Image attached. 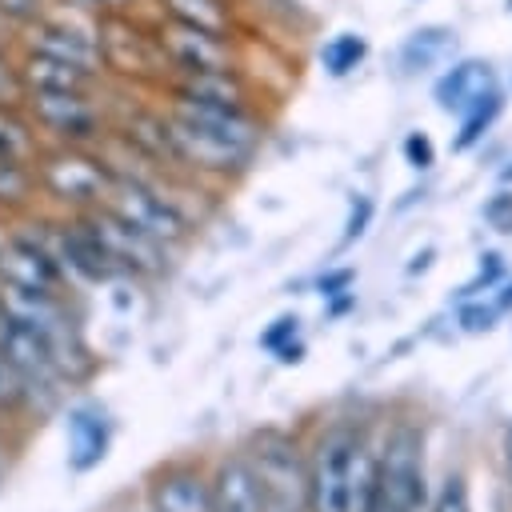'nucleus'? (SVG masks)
<instances>
[{"mask_svg": "<svg viewBox=\"0 0 512 512\" xmlns=\"http://www.w3.org/2000/svg\"><path fill=\"white\" fill-rule=\"evenodd\" d=\"M424 440L416 428H396L372 468V492L364 512H424Z\"/></svg>", "mask_w": 512, "mask_h": 512, "instance_id": "obj_1", "label": "nucleus"}, {"mask_svg": "<svg viewBox=\"0 0 512 512\" xmlns=\"http://www.w3.org/2000/svg\"><path fill=\"white\" fill-rule=\"evenodd\" d=\"M360 456V436L352 428H332L320 436L308 464V508L312 512H352V472Z\"/></svg>", "mask_w": 512, "mask_h": 512, "instance_id": "obj_2", "label": "nucleus"}, {"mask_svg": "<svg viewBox=\"0 0 512 512\" xmlns=\"http://www.w3.org/2000/svg\"><path fill=\"white\" fill-rule=\"evenodd\" d=\"M252 472L268 512H300L308 504V468L296 456V444L280 432H260L252 444Z\"/></svg>", "mask_w": 512, "mask_h": 512, "instance_id": "obj_3", "label": "nucleus"}, {"mask_svg": "<svg viewBox=\"0 0 512 512\" xmlns=\"http://www.w3.org/2000/svg\"><path fill=\"white\" fill-rule=\"evenodd\" d=\"M96 44H100V64L124 76H160L168 68L156 32L140 28L124 12H100L96 16Z\"/></svg>", "mask_w": 512, "mask_h": 512, "instance_id": "obj_4", "label": "nucleus"}, {"mask_svg": "<svg viewBox=\"0 0 512 512\" xmlns=\"http://www.w3.org/2000/svg\"><path fill=\"white\" fill-rule=\"evenodd\" d=\"M24 48L32 52H44V56H56V60H68L84 72H104L100 64V44H96V20L80 24V20H68L60 12H44L36 24L24 28Z\"/></svg>", "mask_w": 512, "mask_h": 512, "instance_id": "obj_5", "label": "nucleus"}, {"mask_svg": "<svg viewBox=\"0 0 512 512\" xmlns=\"http://www.w3.org/2000/svg\"><path fill=\"white\" fill-rule=\"evenodd\" d=\"M156 32V44L176 72H228L232 68V44L220 32H204L180 20H164Z\"/></svg>", "mask_w": 512, "mask_h": 512, "instance_id": "obj_6", "label": "nucleus"}, {"mask_svg": "<svg viewBox=\"0 0 512 512\" xmlns=\"http://www.w3.org/2000/svg\"><path fill=\"white\" fill-rule=\"evenodd\" d=\"M108 192H112V204L108 208L120 212L132 228H140L156 244H172V240H180L188 232L180 208L172 200H164L160 192H152L148 184H140V180H112Z\"/></svg>", "mask_w": 512, "mask_h": 512, "instance_id": "obj_7", "label": "nucleus"}, {"mask_svg": "<svg viewBox=\"0 0 512 512\" xmlns=\"http://www.w3.org/2000/svg\"><path fill=\"white\" fill-rule=\"evenodd\" d=\"M40 180L52 196L68 200V204H96L108 188H112V176L100 160L76 152V148H60V152H48L40 160Z\"/></svg>", "mask_w": 512, "mask_h": 512, "instance_id": "obj_8", "label": "nucleus"}, {"mask_svg": "<svg viewBox=\"0 0 512 512\" xmlns=\"http://www.w3.org/2000/svg\"><path fill=\"white\" fill-rule=\"evenodd\" d=\"M24 104H28L32 124L56 132L68 144L92 140L100 128V116H96L88 92H24Z\"/></svg>", "mask_w": 512, "mask_h": 512, "instance_id": "obj_9", "label": "nucleus"}, {"mask_svg": "<svg viewBox=\"0 0 512 512\" xmlns=\"http://www.w3.org/2000/svg\"><path fill=\"white\" fill-rule=\"evenodd\" d=\"M84 224L100 236V244L120 260L124 272H156L160 268V244L152 236H144L140 228H132L120 212H112L108 204L92 216H84Z\"/></svg>", "mask_w": 512, "mask_h": 512, "instance_id": "obj_10", "label": "nucleus"}, {"mask_svg": "<svg viewBox=\"0 0 512 512\" xmlns=\"http://www.w3.org/2000/svg\"><path fill=\"white\" fill-rule=\"evenodd\" d=\"M0 356L24 376V384H32V380H36V384H48L52 372L60 368L52 340H48L44 332H36L32 324L8 316V312H4V320H0Z\"/></svg>", "mask_w": 512, "mask_h": 512, "instance_id": "obj_11", "label": "nucleus"}, {"mask_svg": "<svg viewBox=\"0 0 512 512\" xmlns=\"http://www.w3.org/2000/svg\"><path fill=\"white\" fill-rule=\"evenodd\" d=\"M56 260H60V268H68V272H76L80 280H92V284H104V280H116L124 268H120V260L100 244V236L80 220V224H64L60 232H56V252H52Z\"/></svg>", "mask_w": 512, "mask_h": 512, "instance_id": "obj_12", "label": "nucleus"}, {"mask_svg": "<svg viewBox=\"0 0 512 512\" xmlns=\"http://www.w3.org/2000/svg\"><path fill=\"white\" fill-rule=\"evenodd\" d=\"M0 276L4 284H16V288H32V292H56L60 288V260L52 256V248L36 244V240H8L4 252H0Z\"/></svg>", "mask_w": 512, "mask_h": 512, "instance_id": "obj_13", "label": "nucleus"}, {"mask_svg": "<svg viewBox=\"0 0 512 512\" xmlns=\"http://www.w3.org/2000/svg\"><path fill=\"white\" fill-rule=\"evenodd\" d=\"M492 92H496V72L488 60H460L436 80V104L444 112H460V116L468 108L484 104Z\"/></svg>", "mask_w": 512, "mask_h": 512, "instance_id": "obj_14", "label": "nucleus"}, {"mask_svg": "<svg viewBox=\"0 0 512 512\" xmlns=\"http://www.w3.org/2000/svg\"><path fill=\"white\" fill-rule=\"evenodd\" d=\"M20 68V84L24 92H88L92 88V72L68 64V60H56V56H44V52H32L24 48V56L16 60Z\"/></svg>", "mask_w": 512, "mask_h": 512, "instance_id": "obj_15", "label": "nucleus"}, {"mask_svg": "<svg viewBox=\"0 0 512 512\" xmlns=\"http://www.w3.org/2000/svg\"><path fill=\"white\" fill-rule=\"evenodd\" d=\"M208 496H212V512H268L260 484H256V472L244 460L220 464Z\"/></svg>", "mask_w": 512, "mask_h": 512, "instance_id": "obj_16", "label": "nucleus"}, {"mask_svg": "<svg viewBox=\"0 0 512 512\" xmlns=\"http://www.w3.org/2000/svg\"><path fill=\"white\" fill-rule=\"evenodd\" d=\"M104 448H108V424H104V416H96L88 408H76L68 416V464L76 472H88L92 464L104 460Z\"/></svg>", "mask_w": 512, "mask_h": 512, "instance_id": "obj_17", "label": "nucleus"}, {"mask_svg": "<svg viewBox=\"0 0 512 512\" xmlns=\"http://www.w3.org/2000/svg\"><path fill=\"white\" fill-rule=\"evenodd\" d=\"M156 504L160 512H212V496L192 472H172L156 484Z\"/></svg>", "mask_w": 512, "mask_h": 512, "instance_id": "obj_18", "label": "nucleus"}, {"mask_svg": "<svg viewBox=\"0 0 512 512\" xmlns=\"http://www.w3.org/2000/svg\"><path fill=\"white\" fill-rule=\"evenodd\" d=\"M168 20H180V24H192V28H204V32H220L228 36L232 28V8L224 0H160Z\"/></svg>", "mask_w": 512, "mask_h": 512, "instance_id": "obj_19", "label": "nucleus"}, {"mask_svg": "<svg viewBox=\"0 0 512 512\" xmlns=\"http://www.w3.org/2000/svg\"><path fill=\"white\" fill-rule=\"evenodd\" d=\"M452 40H456V32H448V28H416L404 40L400 60H404L408 72H424V68H432V64H440L448 56Z\"/></svg>", "mask_w": 512, "mask_h": 512, "instance_id": "obj_20", "label": "nucleus"}, {"mask_svg": "<svg viewBox=\"0 0 512 512\" xmlns=\"http://www.w3.org/2000/svg\"><path fill=\"white\" fill-rule=\"evenodd\" d=\"M364 56H368V40L356 36V32H340V36H332V40L320 48V64H324L332 76H348Z\"/></svg>", "mask_w": 512, "mask_h": 512, "instance_id": "obj_21", "label": "nucleus"}, {"mask_svg": "<svg viewBox=\"0 0 512 512\" xmlns=\"http://www.w3.org/2000/svg\"><path fill=\"white\" fill-rule=\"evenodd\" d=\"M500 108H504V100H500V92H492L484 104H476V108H468L464 116H460V136H456V152H464V148H472L488 128H492V120L500 116Z\"/></svg>", "mask_w": 512, "mask_h": 512, "instance_id": "obj_22", "label": "nucleus"}, {"mask_svg": "<svg viewBox=\"0 0 512 512\" xmlns=\"http://www.w3.org/2000/svg\"><path fill=\"white\" fill-rule=\"evenodd\" d=\"M32 192V172L28 160L0 156V204H24Z\"/></svg>", "mask_w": 512, "mask_h": 512, "instance_id": "obj_23", "label": "nucleus"}, {"mask_svg": "<svg viewBox=\"0 0 512 512\" xmlns=\"http://www.w3.org/2000/svg\"><path fill=\"white\" fill-rule=\"evenodd\" d=\"M48 8H52V0H0V20L24 32V28L36 24Z\"/></svg>", "mask_w": 512, "mask_h": 512, "instance_id": "obj_24", "label": "nucleus"}, {"mask_svg": "<svg viewBox=\"0 0 512 512\" xmlns=\"http://www.w3.org/2000/svg\"><path fill=\"white\" fill-rule=\"evenodd\" d=\"M24 392H28V384H24V376L0 356V412H12V408H20L24 404Z\"/></svg>", "mask_w": 512, "mask_h": 512, "instance_id": "obj_25", "label": "nucleus"}, {"mask_svg": "<svg viewBox=\"0 0 512 512\" xmlns=\"http://www.w3.org/2000/svg\"><path fill=\"white\" fill-rule=\"evenodd\" d=\"M480 212H484V220H488L496 232H504V236L512 232V192H508V188L496 192V196H488Z\"/></svg>", "mask_w": 512, "mask_h": 512, "instance_id": "obj_26", "label": "nucleus"}, {"mask_svg": "<svg viewBox=\"0 0 512 512\" xmlns=\"http://www.w3.org/2000/svg\"><path fill=\"white\" fill-rule=\"evenodd\" d=\"M24 100V84H20V68L16 60L0 48V104H20Z\"/></svg>", "mask_w": 512, "mask_h": 512, "instance_id": "obj_27", "label": "nucleus"}, {"mask_svg": "<svg viewBox=\"0 0 512 512\" xmlns=\"http://www.w3.org/2000/svg\"><path fill=\"white\" fill-rule=\"evenodd\" d=\"M432 512H472L468 508V488H464V476H448L440 496H436V508Z\"/></svg>", "mask_w": 512, "mask_h": 512, "instance_id": "obj_28", "label": "nucleus"}, {"mask_svg": "<svg viewBox=\"0 0 512 512\" xmlns=\"http://www.w3.org/2000/svg\"><path fill=\"white\" fill-rule=\"evenodd\" d=\"M404 160L412 164V168H432V160H436V148H432V140L424 136V132H408L404 136Z\"/></svg>", "mask_w": 512, "mask_h": 512, "instance_id": "obj_29", "label": "nucleus"}, {"mask_svg": "<svg viewBox=\"0 0 512 512\" xmlns=\"http://www.w3.org/2000/svg\"><path fill=\"white\" fill-rule=\"evenodd\" d=\"M296 324H300L296 316H280V320L260 336V344H264V348H272V352H276V348H284V340H288V336H296Z\"/></svg>", "mask_w": 512, "mask_h": 512, "instance_id": "obj_30", "label": "nucleus"}, {"mask_svg": "<svg viewBox=\"0 0 512 512\" xmlns=\"http://www.w3.org/2000/svg\"><path fill=\"white\" fill-rule=\"evenodd\" d=\"M500 272H504V264H500V256H496V252H488V256H484V264H480V272H476V280H472V284H468L464 292H476L480 284L488 288V284H492V280H496Z\"/></svg>", "mask_w": 512, "mask_h": 512, "instance_id": "obj_31", "label": "nucleus"}, {"mask_svg": "<svg viewBox=\"0 0 512 512\" xmlns=\"http://www.w3.org/2000/svg\"><path fill=\"white\" fill-rule=\"evenodd\" d=\"M368 216H372V200H356V208H352V220H348V232H344V240H356L360 232H364V224H368Z\"/></svg>", "mask_w": 512, "mask_h": 512, "instance_id": "obj_32", "label": "nucleus"}, {"mask_svg": "<svg viewBox=\"0 0 512 512\" xmlns=\"http://www.w3.org/2000/svg\"><path fill=\"white\" fill-rule=\"evenodd\" d=\"M496 320V308H464V328L480 332V328H492Z\"/></svg>", "mask_w": 512, "mask_h": 512, "instance_id": "obj_33", "label": "nucleus"}, {"mask_svg": "<svg viewBox=\"0 0 512 512\" xmlns=\"http://www.w3.org/2000/svg\"><path fill=\"white\" fill-rule=\"evenodd\" d=\"M84 8H88V12H96V16H100V12H124V8H128V0H84Z\"/></svg>", "mask_w": 512, "mask_h": 512, "instance_id": "obj_34", "label": "nucleus"}, {"mask_svg": "<svg viewBox=\"0 0 512 512\" xmlns=\"http://www.w3.org/2000/svg\"><path fill=\"white\" fill-rule=\"evenodd\" d=\"M340 284H348V272H340V276H328V280H320V288H324V292H332V288H340Z\"/></svg>", "mask_w": 512, "mask_h": 512, "instance_id": "obj_35", "label": "nucleus"}, {"mask_svg": "<svg viewBox=\"0 0 512 512\" xmlns=\"http://www.w3.org/2000/svg\"><path fill=\"white\" fill-rule=\"evenodd\" d=\"M504 308H512V284H508V288H504V296L496 300V312H504Z\"/></svg>", "mask_w": 512, "mask_h": 512, "instance_id": "obj_36", "label": "nucleus"}, {"mask_svg": "<svg viewBox=\"0 0 512 512\" xmlns=\"http://www.w3.org/2000/svg\"><path fill=\"white\" fill-rule=\"evenodd\" d=\"M504 456H508V480H512V428H508V440H504Z\"/></svg>", "mask_w": 512, "mask_h": 512, "instance_id": "obj_37", "label": "nucleus"}, {"mask_svg": "<svg viewBox=\"0 0 512 512\" xmlns=\"http://www.w3.org/2000/svg\"><path fill=\"white\" fill-rule=\"evenodd\" d=\"M504 184H512V168H504Z\"/></svg>", "mask_w": 512, "mask_h": 512, "instance_id": "obj_38", "label": "nucleus"}, {"mask_svg": "<svg viewBox=\"0 0 512 512\" xmlns=\"http://www.w3.org/2000/svg\"><path fill=\"white\" fill-rule=\"evenodd\" d=\"M0 320H4V304H0Z\"/></svg>", "mask_w": 512, "mask_h": 512, "instance_id": "obj_39", "label": "nucleus"}, {"mask_svg": "<svg viewBox=\"0 0 512 512\" xmlns=\"http://www.w3.org/2000/svg\"><path fill=\"white\" fill-rule=\"evenodd\" d=\"M0 252H4V244H0Z\"/></svg>", "mask_w": 512, "mask_h": 512, "instance_id": "obj_40", "label": "nucleus"}]
</instances>
